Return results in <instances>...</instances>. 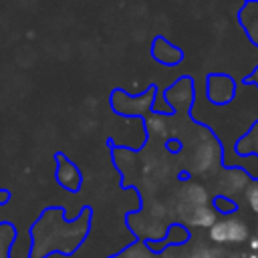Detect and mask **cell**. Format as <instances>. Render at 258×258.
<instances>
[{"mask_svg":"<svg viewBox=\"0 0 258 258\" xmlns=\"http://www.w3.org/2000/svg\"><path fill=\"white\" fill-rule=\"evenodd\" d=\"M246 238L248 228L240 218H224L210 228V240L216 244H242Z\"/></svg>","mask_w":258,"mask_h":258,"instance_id":"1","label":"cell"},{"mask_svg":"<svg viewBox=\"0 0 258 258\" xmlns=\"http://www.w3.org/2000/svg\"><path fill=\"white\" fill-rule=\"evenodd\" d=\"M200 206H208V191L198 183L185 185L181 196H179V206H177L179 218H183L187 212H191V210H196Z\"/></svg>","mask_w":258,"mask_h":258,"instance_id":"2","label":"cell"},{"mask_svg":"<svg viewBox=\"0 0 258 258\" xmlns=\"http://www.w3.org/2000/svg\"><path fill=\"white\" fill-rule=\"evenodd\" d=\"M214 159H216V145H214L212 141L200 143V145L196 147L194 157H191V167H194V171H198V173H200V171H206V169L212 167Z\"/></svg>","mask_w":258,"mask_h":258,"instance_id":"3","label":"cell"},{"mask_svg":"<svg viewBox=\"0 0 258 258\" xmlns=\"http://www.w3.org/2000/svg\"><path fill=\"white\" fill-rule=\"evenodd\" d=\"M181 220L194 228H212L216 224V212L210 206H200V208L187 212Z\"/></svg>","mask_w":258,"mask_h":258,"instance_id":"4","label":"cell"},{"mask_svg":"<svg viewBox=\"0 0 258 258\" xmlns=\"http://www.w3.org/2000/svg\"><path fill=\"white\" fill-rule=\"evenodd\" d=\"M220 185H222V189H224L226 194H232V191H240V189L246 191V187H248L250 183H248V175H246L244 171H240V169H230V171L224 173Z\"/></svg>","mask_w":258,"mask_h":258,"instance_id":"5","label":"cell"},{"mask_svg":"<svg viewBox=\"0 0 258 258\" xmlns=\"http://www.w3.org/2000/svg\"><path fill=\"white\" fill-rule=\"evenodd\" d=\"M210 95L214 101H228L232 97V83L226 77H214L210 83Z\"/></svg>","mask_w":258,"mask_h":258,"instance_id":"6","label":"cell"},{"mask_svg":"<svg viewBox=\"0 0 258 258\" xmlns=\"http://www.w3.org/2000/svg\"><path fill=\"white\" fill-rule=\"evenodd\" d=\"M58 181H60L64 187H69V189L77 187V183H79V173H77V169H75L71 163L62 161L60 167H58Z\"/></svg>","mask_w":258,"mask_h":258,"instance_id":"7","label":"cell"},{"mask_svg":"<svg viewBox=\"0 0 258 258\" xmlns=\"http://www.w3.org/2000/svg\"><path fill=\"white\" fill-rule=\"evenodd\" d=\"M220 256H222V254H220L218 250H214V248L198 246V248H194V250L185 252L181 258H220Z\"/></svg>","mask_w":258,"mask_h":258,"instance_id":"8","label":"cell"},{"mask_svg":"<svg viewBox=\"0 0 258 258\" xmlns=\"http://www.w3.org/2000/svg\"><path fill=\"white\" fill-rule=\"evenodd\" d=\"M147 127H149V131L155 133V135H165V133H167V123H165V119L159 117V115L149 117V119H147Z\"/></svg>","mask_w":258,"mask_h":258,"instance_id":"9","label":"cell"},{"mask_svg":"<svg viewBox=\"0 0 258 258\" xmlns=\"http://www.w3.org/2000/svg\"><path fill=\"white\" fill-rule=\"evenodd\" d=\"M246 202L248 206L258 214V183H250L246 187Z\"/></svg>","mask_w":258,"mask_h":258,"instance_id":"10","label":"cell"},{"mask_svg":"<svg viewBox=\"0 0 258 258\" xmlns=\"http://www.w3.org/2000/svg\"><path fill=\"white\" fill-rule=\"evenodd\" d=\"M127 258H155V256H151V254L145 252L143 248H131L129 254H127Z\"/></svg>","mask_w":258,"mask_h":258,"instance_id":"11","label":"cell"},{"mask_svg":"<svg viewBox=\"0 0 258 258\" xmlns=\"http://www.w3.org/2000/svg\"><path fill=\"white\" fill-rule=\"evenodd\" d=\"M248 34H252V38L258 42V14L254 16V20H252V24H248Z\"/></svg>","mask_w":258,"mask_h":258,"instance_id":"12","label":"cell"},{"mask_svg":"<svg viewBox=\"0 0 258 258\" xmlns=\"http://www.w3.org/2000/svg\"><path fill=\"white\" fill-rule=\"evenodd\" d=\"M232 258H240V256H232Z\"/></svg>","mask_w":258,"mask_h":258,"instance_id":"13","label":"cell"},{"mask_svg":"<svg viewBox=\"0 0 258 258\" xmlns=\"http://www.w3.org/2000/svg\"><path fill=\"white\" fill-rule=\"evenodd\" d=\"M256 234H258V230H256Z\"/></svg>","mask_w":258,"mask_h":258,"instance_id":"14","label":"cell"}]
</instances>
